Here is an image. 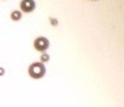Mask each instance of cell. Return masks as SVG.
<instances>
[{
    "label": "cell",
    "instance_id": "obj_1",
    "mask_svg": "<svg viewBox=\"0 0 124 107\" xmlns=\"http://www.w3.org/2000/svg\"><path fill=\"white\" fill-rule=\"evenodd\" d=\"M29 75L33 78H41L46 75V68L43 63H31L29 67Z\"/></svg>",
    "mask_w": 124,
    "mask_h": 107
},
{
    "label": "cell",
    "instance_id": "obj_2",
    "mask_svg": "<svg viewBox=\"0 0 124 107\" xmlns=\"http://www.w3.org/2000/svg\"><path fill=\"white\" fill-rule=\"evenodd\" d=\"M48 39L47 38H45V37H38V38L34 41V47L35 50H38V51H41V52H45L46 50L48 48Z\"/></svg>",
    "mask_w": 124,
    "mask_h": 107
},
{
    "label": "cell",
    "instance_id": "obj_3",
    "mask_svg": "<svg viewBox=\"0 0 124 107\" xmlns=\"http://www.w3.org/2000/svg\"><path fill=\"white\" fill-rule=\"evenodd\" d=\"M35 8V1L34 0H22L21 1V9L26 13L33 12Z\"/></svg>",
    "mask_w": 124,
    "mask_h": 107
},
{
    "label": "cell",
    "instance_id": "obj_4",
    "mask_svg": "<svg viewBox=\"0 0 124 107\" xmlns=\"http://www.w3.org/2000/svg\"><path fill=\"white\" fill-rule=\"evenodd\" d=\"M11 18L13 20V21H20V20H21V12L20 11H13L11 13Z\"/></svg>",
    "mask_w": 124,
    "mask_h": 107
},
{
    "label": "cell",
    "instance_id": "obj_5",
    "mask_svg": "<svg viewBox=\"0 0 124 107\" xmlns=\"http://www.w3.org/2000/svg\"><path fill=\"white\" fill-rule=\"evenodd\" d=\"M41 60H42V63H47L48 60H50V56H48V54H46V52H42Z\"/></svg>",
    "mask_w": 124,
    "mask_h": 107
},
{
    "label": "cell",
    "instance_id": "obj_6",
    "mask_svg": "<svg viewBox=\"0 0 124 107\" xmlns=\"http://www.w3.org/2000/svg\"><path fill=\"white\" fill-rule=\"evenodd\" d=\"M50 21H51V24H52V25H58V21H56L55 18H51Z\"/></svg>",
    "mask_w": 124,
    "mask_h": 107
},
{
    "label": "cell",
    "instance_id": "obj_7",
    "mask_svg": "<svg viewBox=\"0 0 124 107\" xmlns=\"http://www.w3.org/2000/svg\"><path fill=\"white\" fill-rule=\"evenodd\" d=\"M4 75V68H0V76Z\"/></svg>",
    "mask_w": 124,
    "mask_h": 107
}]
</instances>
